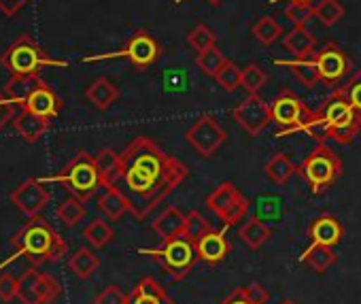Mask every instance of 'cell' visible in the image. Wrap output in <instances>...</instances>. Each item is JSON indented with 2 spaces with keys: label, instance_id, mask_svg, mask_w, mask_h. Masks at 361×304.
<instances>
[{
  "label": "cell",
  "instance_id": "1",
  "mask_svg": "<svg viewBox=\"0 0 361 304\" xmlns=\"http://www.w3.org/2000/svg\"><path fill=\"white\" fill-rule=\"evenodd\" d=\"M188 166L151 140L136 136L121 154V171L115 183L123 192L130 213L142 221L164 198L188 179Z\"/></svg>",
  "mask_w": 361,
  "mask_h": 304
},
{
  "label": "cell",
  "instance_id": "2",
  "mask_svg": "<svg viewBox=\"0 0 361 304\" xmlns=\"http://www.w3.org/2000/svg\"><path fill=\"white\" fill-rule=\"evenodd\" d=\"M66 255L64 238L39 215H35L16 236H13V253L0 262V270L16 262L18 257H28L32 264L58 262Z\"/></svg>",
  "mask_w": 361,
  "mask_h": 304
},
{
  "label": "cell",
  "instance_id": "3",
  "mask_svg": "<svg viewBox=\"0 0 361 304\" xmlns=\"http://www.w3.org/2000/svg\"><path fill=\"white\" fill-rule=\"evenodd\" d=\"M41 183H62L73 196L87 200L92 196H96L106 183L104 177L100 175L94 156L85 154V151H79V154L58 173L51 177H41Z\"/></svg>",
  "mask_w": 361,
  "mask_h": 304
},
{
  "label": "cell",
  "instance_id": "4",
  "mask_svg": "<svg viewBox=\"0 0 361 304\" xmlns=\"http://www.w3.org/2000/svg\"><path fill=\"white\" fill-rule=\"evenodd\" d=\"M0 66L11 75H39L43 68H66L68 62L51 60L30 35H20L0 56Z\"/></svg>",
  "mask_w": 361,
  "mask_h": 304
},
{
  "label": "cell",
  "instance_id": "5",
  "mask_svg": "<svg viewBox=\"0 0 361 304\" xmlns=\"http://www.w3.org/2000/svg\"><path fill=\"white\" fill-rule=\"evenodd\" d=\"M298 175L310 186L314 196L325 194L342 175V160L325 142H317V147L300 162Z\"/></svg>",
  "mask_w": 361,
  "mask_h": 304
},
{
  "label": "cell",
  "instance_id": "6",
  "mask_svg": "<svg viewBox=\"0 0 361 304\" xmlns=\"http://www.w3.org/2000/svg\"><path fill=\"white\" fill-rule=\"evenodd\" d=\"M140 253L153 257L164 268V272L174 281H183L198 262L196 243H192L185 234L161 241V247L157 249H140Z\"/></svg>",
  "mask_w": 361,
  "mask_h": 304
},
{
  "label": "cell",
  "instance_id": "7",
  "mask_svg": "<svg viewBox=\"0 0 361 304\" xmlns=\"http://www.w3.org/2000/svg\"><path fill=\"white\" fill-rule=\"evenodd\" d=\"M325 126H327V136L336 140L338 145H350L355 136L361 132V117L357 111L338 94H329L323 104L319 107Z\"/></svg>",
  "mask_w": 361,
  "mask_h": 304
},
{
  "label": "cell",
  "instance_id": "8",
  "mask_svg": "<svg viewBox=\"0 0 361 304\" xmlns=\"http://www.w3.org/2000/svg\"><path fill=\"white\" fill-rule=\"evenodd\" d=\"M161 56V45L147 32V30H138L134 32L121 49L117 51H109V54H96V56H85L83 62H102V60H117L123 58L128 60L136 71H145L151 64H155V60Z\"/></svg>",
  "mask_w": 361,
  "mask_h": 304
},
{
  "label": "cell",
  "instance_id": "9",
  "mask_svg": "<svg viewBox=\"0 0 361 304\" xmlns=\"http://www.w3.org/2000/svg\"><path fill=\"white\" fill-rule=\"evenodd\" d=\"M270 115H272V121L281 128L276 132V138H283L291 132L302 130L308 117L312 115V111L293 90L283 87L276 94V98L270 102Z\"/></svg>",
  "mask_w": 361,
  "mask_h": 304
},
{
  "label": "cell",
  "instance_id": "10",
  "mask_svg": "<svg viewBox=\"0 0 361 304\" xmlns=\"http://www.w3.org/2000/svg\"><path fill=\"white\" fill-rule=\"evenodd\" d=\"M207 207H209V211H213L226 224V228L236 226L249 213V200L238 192V188L232 181L219 183L207 196Z\"/></svg>",
  "mask_w": 361,
  "mask_h": 304
},
{
  "label": "cell",
  "instance_id": "11",
  "mask_svg": "<svg viewBox=\"0 0 361 304\" xmlns=\"http://www.w3.org/2000/svg\"><path fill=\"white\" fill-rule=\"evenodd\" d=\"M312 60L317 64L321 81H325L329 87H336L338 83H342L353 73L350 58L334 41H327L321 49H314Z\"/></svg>",
  "mask_w": 361,
  "mask_h": 304
},
{
  "label": "cell",
  "instance_id": "12",
  "mask_svg": "<svg viewBox=\"0 0 361 304\" xmlns=\"http://www.w3.org/2000/svg\"><path fill=\"white\" fill-rule=\"evenodd\" d=\"M185 140L198 151L202 158H211V156L217 154V149L228 140V132L217 123L215 117L202 115L185 132Z\"/></svg>",
  "mask_w": 361,
  "mask_h": 304
},
{
  "label": "cell",
  "instance_id": "13",
  "mask_svg": "<svg viewBox=\"0 0 361 304\" xmlns=\"http://www.w3.org/2000/svg\"><path fill=\"white\" fill-rule=\"evenodd\" d=\"M232 117L249 136H259L268 128V123L272 121L270 102H266L259 94H249L232 111Z\"/></svg>",
  "mask_w": 361,
  "mask_h": 304
},
{
  "label": "cell",
  "instance_id": "14",
  "mask_svg": "<svg viewBox=\"0 0 361 304\" xmlns=\"http://www.w3.org/2000/svg\"><path fill=\"white\" fill-rule=\"evenodd\" d=\"M9 200L11 205L18 207V211H22L24 215L28 217H35L39 215L51 200L45 183H41L39 179H28L24 181L20 188H16L11 194H9Z\"/></svg>",
  "mask_w": 361,
  "mask_h": 304
},
{
  "label": "cell",
  "instance_id": "15",
  "mask_svg": "<svg viewBox=\"0 0 361 304\" xmlns=\"http://www.w3.org/2000/svg\"><path fill=\"white\" fill-rule=\"evenodd\" d=\"M196 251H198V260L209 264V266H217L221 262H226V257L232 251V245L228 241V236L219 230H211L207 232L198 243H196Z\"/></svg>",
  "mask_w": 361,
  "mask_h": 304
},
{
  "label": "cell",
  "instance_id": "16",
  "mask_svg": "<svg viewBox=\"0 0 361 304\" xmlns=\"http://www.w3.org/2000/svg\"><path fill=\"white\" fill-rule=\"evenodd\" d=\"M22 109H28L41 117H47V119H56L62 111V100L54 92V87H49L45 81H41L39 87L28 96V100Z\"/></svg>",
  "mask_w": 361,
  "mask_h": 304
},
{
  "label": "cell",
  "instance_id": "17",
  "mask_svg": "<svg viewBox=\"0 0 361 304\" xmlns=\"http://www.w3.org/2000/svg\"><path fill=\"white\" fill-rule=\"evenodd\" d=\"M308 236H310V243L334 249L342 241V236H344V226L334 215H321V217L310 221Z\"/></svg>",
  "mask_w": 361,
  "mask_h": 304
},
{
  "label": "cell",
  "instance_id": "18",
  "mask_svg": "<svg viewBox=\"0 0 361 304\" xmlns=\"http://www.w3.org/2000/svg\"><path fill=\"white\" fill-rule=\"evenodd\" d=\"M49 123L51 119L47 117H41L28 109H20L16 119H13V128L16 132L26 140V142H37L41 136H45V132L49 130Z\"/></svg>",
  "mask_w": 361,
  "mask_h": 304
},
{
  "label": "cell",
  "instance_id": "19",
  "mask_svg": "<svg viewBox=\"0 0 361 304\" xmlns=\"http://www.w3.org/2000/svg\"><path fill=\"white\" fill-rule=\"evenodd\" d=\"M96 202H98V209L113 221L121 219L130 207H128V200L123 196V192L113 183V186H104L98 194H96Z\"/></svg>",
  "mask_w": 361,
  "mask_h": 304
},
{
  "label": "cell",
  "instance_id": "20",
  "mask_svg": "<svg viewBox=\"0 0 361 304\" xmlns=\"http://www.w3.org/2000/svg\"><path fill=\"white\" fill-rule=\"evenodd\" d=\"M183 228H185V213L180 211V209H176V207H168L151 224V230L161 241H168V238H174L178 234H183Z\"/></svg>",
  "mask_w": 361,
  "mask_h": 304
},
{
  "label": "cell",
  "instance_id": "21",
  "mask_svg": "<svg viewBox=\"0 0 361 304\" xmlns=\"http://www.w3.org/2000/svg\"><path fill=\"white\" fill-rule=\"evenodd\" d=\"M283 47L293 56V58H308L314 54L317 41L314 35L306 26H293L285 37H283Z\"/></svg>",
  "mask_w": 361,
  "mask_h": 304
},
{
  "label": "cell",
  "instance_id": "22",
  "mask_svg": "<svg viewBox=\"0 0 361 304\" xmlns=\"http://www.w3.org/2000/svg\"><path fill=\"white\" fill-rule=\"evenodd\" d=\"M128 304H174V302L168 298V293L164 291V287L155 279L145 276L132 289Z\"/></svg>",
  "mask_w": 361,
  "mask_h": 304
},
{
  "label": "cell",
  "instance_id": "23",
  "mask_svg": "<svg viewBox=\"0 0 361 304\" xmlns=\"http://www.w3.org/2000/svg\"><path fill=\"white\" fill-rule=\"evenodd\" d=\"M41 81L43 79L39 75H11V79L3 87V94L22 109L26 104L28 96L39 87Z\"/></svg>",
  "mask_w": 361,
  "mask_h": 304
},
{
  "label": "cell",
  "instance_id": "24",
  "mask_svg": "<svg viewBox=\"0 0 361 304\" xmlns=\"http://www.w3.org/2000/svg\"><path fill=\"white\" fill-rule=\"evenodd\" d=\"M85 98L92 102V107H96L98 111H106L117 98H119V90L117 85L106 79V77H98L96 81H92L85 90Z\"/></svg>",
  "mask_w": 361,
  "mask_h": 304
},
{
  "label": "cell",
  "instance_id": "25",
  "mask_svg": "<svg viewBox=\"0 0 361 304\" xmlns=\"http://www.w3.org/2000/svg\"><path fill=\"white\" fill-rule=\"evenodd\" d=\"M272 236V228L262 219V217H251V219H247L245 224H243V228H240V238H243V243L249 247V249H253V251H257V249H262L266 243H268V238Z\"/></svg>",
  "mask_w": 361,
  "mask_h": 304
},
{
  "label": "cell",
  "instance_id": "26",
  "mask_svg": "<svg viewBox=\"0 0 361 304\" xmlns=\"http://www.w3.org/2000/svg\"><path fill=\"white\" fill-rule=\"evenodd\" d=\"M276 64L279 66H287L298 77V81H302L306 87H314L321 81V75L317 71V64H314L312 56H308V58H293V60H276Z\"/></svg>",
  "mask_w": 361,
  "mask_h": 304
},
{
  "label": "cell",
  "instance_id": "27",
  "mask_svg": "<svg viewBox=\"0 0 361 304\" xmlns=\"http://www.w3.org/2000/svg\"><path fill=\"white\" fill-rule=\"evenodd\" d=\"M264 171H266V177H268L274 186H285V183L298 173V166H295L285 154H274V156L266 162Z\"/></svg>",
  "mask_w": 361,
  "mask_h": 304
},
{
  "label": "cell",
  "instance_id": "28",
  "mask_svg": "<svg viewBox=\"0 0 361 304\" xmlns=\"http://www.w3.org/2000/svg\"><path fill=\"white\" fill-rule=\"evenodd\" d=\"M304 264H308L314 272H325L336 264V251L331 247H323V245H314L310 243L308 249H304L302 257Z\"/></svg>",
  "mask_w": 361,
  "mask_h": 304
},
{
  "label": "cell",
  "instance_id": "29",
  "mask_svg": "<svg viewBox=\"0 0 361 304\" xmlns=\"http://www.w3.org/2000/svg\"><path fill=\"white\" fill-rule=\"evenodd\" d=\"M331 92L338 94L340 98H344L357 111V115L361 117V68H357L342 83L331 87Z\"/></svg>",
  "mask_w": 361,
  "mask_h": 304
},
{
  "label": "cell",
  "instance_id": "30",
  "mask_svg": "<svg viewBox=\"0 0 361 304\" xmlns=\"http://www.w3.org/2000/svg\"><path fill=\"white\" fill-rule=\"evenodd\" d=\"M98 266H100V257L92 251V249H87V247H81V249H77L73 255H71V260H68V268L79 276V279H90L96 270H98Z\"/></svg>",
  "mask_w": 361,
  "mask_h": 304
},
{
  "label": "cell",
  "instance_id": "31",
  "mask_svg": "<svg viewBox=\"0 0 361 304\" xmlns=\"http://www.w3.org/2000/svg\"><path fill=\"white\" fill-rule=\"evenodd\" d=\"M94 160H96L100 175L104 177V183L113 186L119 177V171H121V154H117V151H113V149H100L94 156Z\"/></svg>",
  "mask_w": 361,
  "mask_h": 304
},
{
  "label": "cell",
  "instance_id": "32",
  "mask_svg": "<svg viewBox=\"0 0 361 304\" xmlns=\"http://www.w3.org/2000/svg\"><path fill=\"white\" fill-rule=\"evenodd\" d=\"M268 298H270V293L259 283H253L247 287L232 289V293H228L221 304H266Z\"/></svg>",
  "mask_w": 361,
  "mask_h": 304
},
{
  "label": "cell",
  "instance_id": "33",
  "mask_svg": "<svg viewBox=\"0 0 361 304\" xmlns=\"http://www.w3.org/2000/svg\"><path fill=\"white\" fill-rule=\"evenodd\" d=\"M251 35H253V39H255L257 43H262V45H272V43H276L285 32H283V26H281L274 18L266 16V18H262V20H257V22L253 24Z\"/></svg>",
  "mask_w": 361,
  "mask_h": 304
},
{
  "label": "cell",
  "instance_id": "34",
  "mask_svg": "<svg viewBox=\"0 0 361 304\" xmlns=\"http://www.w3.org/2000/svg\"><path fill=\"white\" fill-rule=\"evenodd\" d=\"M83 238L94 247V249H102L106 247L113 238H115V230L104 221V219H94L85 226L83 230Z\"/></svg>",
  "mask_w": 361,
  "mask_h": 304
},
{
  "label": "cell",
  "instance_id": "35",
  "mask_svg": "<svg viewBox=\"0 0 361 304\" xmlns=\"http://www.w3.org/2000/svg\"><path fill=\"white\" fill-rule=\"evenodd\" d=\"M56 215H58V219H60L64 226L75 228V226H77L79 221H83V217H85V205H83L81 198L71 196V198H66L64 202L58 205Z\"/></svg>",
  "mask_w": 361,
  "mask_h": 304
},
{
  "label": "cell",
  "instance_id": "36",
  "mask_svg": "<svg viewBox=\"0 0 361 304\" xmlns=\"http://www.w3.org/2000/svg\"><path fill=\"white\" fill-rule=\"evenodd\" d=\"M226 62H228V58H226V54H224L217 45L211 47V49H207V51H200L198 58H196V66H198L207 77H211V79L217 77V73L226 66Z\"/></svg>",
  "mask_w": 361,
  "mask_h": 304
},
{
  "label": "cell",
  "instance_id": "37",
  "mask_svg": "<svg viewBox=\"0 0 361 304\" xmlns=\"http://www.w3.org/2000/svg\"><path fill=\"white\" fill-rule=\"evenodd\" d=\"M314 18L329 28L344 18V5L340 0H319L314 5Z\"/></svg>",
  "mask_w": 361,
  "mask_h": 304
},
{
  "label": "cell",
  "instance_id": "38",
  "mask_svg": "<svg viewBox=\"0 0 361 304\" xmlns=\"http://www.w3.org/2000/svg\"><path fill=\"white\" fill-rule=\"evenodd\" d=\"M39 270L30 268L18 279V298L22 304H41L39 293H37V283H39Z\"/></svg>",
  "mask_w": 361,
  "mask_h": 304
},
{
  "label": "cell",
  "instance_id": "39",
  "mask_svg": "<svg viewBox=\"0 0 361 304\" xmlns=\"http://www.w3.org/2000/svg\"><path fill=\"white\" fill-rule=\"evenodd\" d=\"M268 83V75L259 64H247L243 68L240 87H245L249 94H259V90Z\"/></svg>",
  "mask_w": 361,
  "mask_h": 304
},
{
  "label": "cell",
  "instance_id": "40",
  "mask_svg": "<svg viewBox=\"0 0 361 304\" xmlns=\"http://www.w3.org/2000/svg\"><path fill=\"white\" fill-rule=\"evenodd\" d=\"M213 226L207 221V217H202L200 211H190L185 215V228H183V234L192 241V243H198L207 232H211Z\"/></svg>",
  "mask_w": 361,
  "mask_h": 304
},
{
  "label": "cell",
  "instance_id": "41",
  "mask_svg": "<svg viewBox=\"0 0 361 304\" xmlns=\"http://www.w3.org/2000/svg\"><path fill=\"white\" fill-rule=\"evenodd\" d=\"M188 43H190V47H194L200 54V51H207V49H211V47L217 45V35L207 24H198L188 35Z\"/></svg>",
  "mask_w": 361,
  "mask_h": 304
},
{
  "label": "cell",
  "instance_id": "42",
  "mask_svg": "<svg viewBox=\"0 0 361 304\" xmlns=\"http://www.w3.org/2000/svg\"><path fill=\"white\" fill-rule=\"evenodd\" d=\"M240 77H243V68H238L232 60H228L226 66L217 73L215 81L224 92H236L240 87Z\"/></svg>",
  "mask_w": 361,
  "mask_h": 304
},
{
  "label": "cell",
  "instance_id": "43",
  "mask_svg": "<svg viewBox=\"0 0 361 304\" xmlns=\"http://www.w3.org/2000/svg\"><path fill=\"white\" fill-rule=\"evenodd\" d=\"M60 283L54 279V276H49V274H39V283H37V293H39V302L41 304H49V302H54L58 296H60Z\"/></svg>",
  "mask_w": 361,
  "mask_h": 304
},
{
  "label": "cell",
  "instance_id": "44",
  "mask_svg": "<svg viewBox=\"0 0 361 304\" xmlns=\"http://www.w3.org/2000/svg\"><path fill=\"white\" fill-rule=\"evenodd\" d=\"M128 302L130 296L119 285H109L94 298V304H128Z\"/></svg>",
  "mask_w": 361,
  "mask_h": 304
},
{
  "label": "cell",
  "instance_id": "45",
  "mask_svg": "<svg viewBox=\"0 0 361 304\" xmlns=\"http://www.w3.org/2000/svg\"><path fill=\"white\" fill-rule=\"evenodd\" d=\"M285 18L293 24V26H306V22L310 18H314V5L312 7H300V5H289L285 9Z\"/></svg>",
  "mask_w": 361,
  "mask_h": 304
},
{
  "label": "cell",
  "instance_id": "46",
  "mask_svg": "<svg viewBox=\"0 0 361 304\" xmlns=\"http://www.w3.org/2000/svg\"><path fill=\"white\" fill-rule=\"evenodd\" d=\"M18 111H20V107L0 92V130H3L9 121L16 119Z\"/></svg>",
  "mask_w": 361,
  "mask_h": 304
},
{
  "label": "cell",
  "instance_id": "47",
  "mask_svg": "<svg viewBox=\"0 0 361 304\" xmlns=\"http://www.w3.org/2000/svg\"><path fill=\"white\" fill-rule=\"evenodd\" d=\"M16 296H18V279L11 274H3L0 276V300L9 302Z\"/></svg>",
  "mask_w": 361,
  "mask_h": 304
},
{
  "label": "cell",
  "instance_id": "48",
  "mask_svg": "<svg viewBox=\"0 0 361 304\" xmlns=\"http://www.w3.org/2000/svg\"><path fill=\"white\" fill-rule=\"evenodd\" d=\"M274 202H279V198H274V196H262L259 202H257V217H262L264 221L276 217L279 213L274 211Z\"/></svg>",
  "mask_w": 361,
  "mask_h": 304
},
{
  "label": "cell",
  "instance_id": "49",
  "mask_svg": "<svg viewBox=\"0 0 361 304\" xmlns=\"http://www.w3.org/2000/svg\"><path fill=\"white\" fill-rule=\"evenodd\" d=\"M30 0H0V11L5 16H18Z\"/></svg>",
  "mask_w": 361,
  "mask_h": 304
},
{
  "label": "cell",
  "instance_id": "50",
  "mask_svg": "<svg viewBox=\"0 0 361 304\" xmlns=\"http://www.w3.org/2000/svg\"><path fill=\"white\" fill-rule=\"evenodd\" d=\"M279 3V0H268V5ZM289 5H300V7H312L314 0H289Z\"/></svg>",
  "mask_w": 361,
  "mask_h": 304
},
{
  "label": "cell",
  "instance_id": "51",
  "mask_svg": "<svg viewBox=\"0 0 361 304\" xmlns=\"http://www.w3.org/2000/svg\"><path fill=\"white\" fill-rule=\"evenodd\" d=\"M174 3H176V5H178V3H180V0H174ZM207 3H209V5H211V7H219V5H221V3H224V0H207Z\"/></svg>",
  "mask_w": 361,
  "mask_h": 304
},
{
  "label": "cell",
  "instance_id": "52",
  "mask_svg": "<svg viewBox=\"0 0 361 304\" xmlns=\"http://www.w3.org/2000/svg\"><path fill=\"white\" fill-rule=\"evenodd\" d=\"M279 304H298V302H293V300H283V302H279Z\"/></svg>",
  "mask_w": 361,
  "mask_h": 304
}]
</instances>
